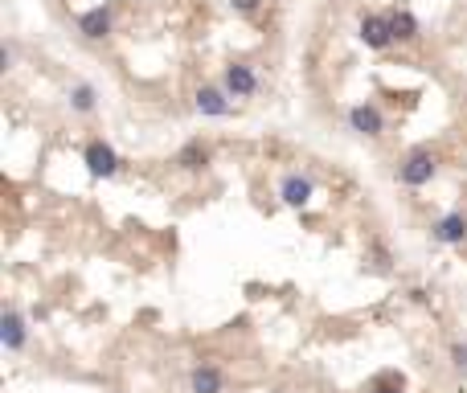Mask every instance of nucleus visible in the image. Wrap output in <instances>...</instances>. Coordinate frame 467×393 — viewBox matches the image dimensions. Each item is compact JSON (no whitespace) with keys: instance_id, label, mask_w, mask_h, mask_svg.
Listing matches in <instances>:
<instances>
[{"instance_id":"f257e3e1","label":"nucleus","mask_w":467,"mask_h":393,"mask_svg":"<svg viewBox=\"0 0 467 393\" xmlns=\"http://www.w3.org/2000/svg\"><path fill=\"white\" fill-rule=\"evenodd\" d=\"M431 177H434V156H431V152H414V156L398 168V180H402V184H410V189L426 184Z\"/></svg>"},{"instance_id":"f03ea898","label":"nucleus","mask_w":467,"mask_h":393,"mask_svg":"<svg viewBox=\"0 0 467 393\" xmlns=\"http://www.w3.org/2000/svg\"><path fill=\"white\" fill-rule=\"evenodd\" d=\"M86 168H90V177H115V168H119L115 147L103 144V140L86 144Z\"/></svg>"},{"instance_id":"7ed1b4c3","label":"nucleus","mask_w":467,"mask_h":393,"mask_svg":"<svg viewBox=\"0 0 467 393\" xmlns=\"http://www.w3.org/2000/svg\"><path fill=\"white\" fill-rule=\"evenodd\" d=\"M361 41L369 49H385L394 41V29H389V16H361Z\"/></svg>"},{"instance_id":"20e7f679","label":"nucleus","mask_w":467,"mask_h":393,"mask_svg":"<svg viewBox=\"0 0 467 393\" xmlns=\"http://www.w3.org/2000/svg\"><path fill=\"white\" fill-rule=\"evenodd\" d=\"M78 29H83V37H90V41H99V37H107L111 33V9H90V13L78 16Z\"/></svg>"},{"instance_id":"39448f33","label":"nucleus","mask_w":467,"mask_h":393,"mask_svg":"<svg viewBox=\"0 0 467 393\" xmlns=\"http://www.w3.org/2000/svg\"><path fill=\"white\" fill-rule=\"evenodd\" d=\"M226 90H230V95H254V90H258V78H254L251 66H226Z\"/></svg>"},{"instance_id":"423d86ee","label":"nucleus","mask_w":467,"mask_h":393,"mask_svg":"<svg viewBox=\"0 0 467 393\" xmlns=\"http://www.w3.org/2000/svg\"><path fill=\"white\" fill-rule=\"evenodd\" d=\"M434 238H439V242H447V246H459L467 238V217H463V213H447V217L434 226Z\"/></svg>"},{"instance_id":"0eeeda50","label":"nucleus","mask_w":467,"mask_h":393,"mask_svg":"<svg viewBox=\"0 0 467 393\" xmlns=\"http://www.w3.org/2000/svg\"><path fill=\"white\" fill-rule=\"evenodd\" d=\"M0 340H4V348H25V320H21L17 311H4V320H0Z\"/></svg>"},{"instance_id":"6e6552de","label":"nucleus","mask_w":467,"mask_h":393,"mask_svg":"<svg viewBox=\"0 0 467 393\" xmlns=\"http://www.w3.org/2000/svg\"><path fill=\"white\" fill-rule=\"evenodd\" d=\"M197 111L221 119V115H230V98L221 95V90H214V86H201L197 90Z\"/></svg>"},{"instance_id":"1a4fd4ad","label":"nucleus","mask_w":467,"mask_h":393,"mask_svg":"<svg viewBox=\"0 0 467 393\" xmlns=\"http://www.w3.org/2000/svg\"><path fill=\"white\" fill-rule=\"evenodd\" d=\"M349 123H352V131L377 135V131H382V111H377V107H369V103H361V107H352V111H349Z\"/></svg>"},{"instance_id":"9d476101","label":"nucleus","mask_w":467,"mask_h":393,"mask_svg":"<svg viewBox=\"0 0 467 393\" xmlns=\"http://www.w3.org/2000/svg\"><path fill=\"white\" fill-rule=\"evenodd\" d=\"M189 385H193V393H221V369H214V365H197L193 369V377H189Z\"/></svg>"},{"instance_id":"9b49d317","label":"nucleus","mask_w":467,"mask_h":393,"mask_svg":"<svg viewBox=\"0 0 467 393\" xmlns=\"http://www.w3.org/2000/svg\"><path fill=\"white\" fill-rule=\"evenodd\" d=\"M279 193H283L287 205H295V209H300V205H308V201H312V180H308V177H287Z\"/></svg>"},{"instance_id":"f8f14e48","label":"nucleus","mask_w":467,"mask_h":393,"mask_svg":"<svg viewBox=\"0 0 467 393\" xmlns=\"http://www.w3.org/2000/svg\"><path fill=\"white\" fill-rule=\"evenodd\" d=\"M389 29H394V41H414L418 37V21L410 9H398V13L389 16Z\"/></svg>"},{"instance_id":"ddd939ff","label":"nucleus","mask_w":467,"mask_h":393,"mask_svg":"<svg viewBox=\"0 0 467 393\" xmlns=\"http://www.w3.org/2000/svg\"><path fill=\"white\" fill-rule=\"evenodd\" d=\"M70 103H74V111H90V107H95V90H90L86 82H78V86L70 90Z\"/></svg>"},{"instance_id":"4468645a","label":"nucleus","mask_w":467,"mask_h":393,"mask_svg":"<svg viewBox=\"0 0 467 393\" xmlns=\"http://www.w3.org/2000/svg\"><path fill=\"white\" fill-rule=\"evenodd\" d=\"M177 160H181V168H201V164H205V147H201V144H189L181 156H177Z\"/></svg>"},{"instance_id":"2eb2a0df","label":"nucleus","mask_w":467,"mask_h":393,"mask_svg":"<svg viewBox=\"0 0 467 393\" xmlns=\"http://www.w3.org/2000/svg\"><path fill=\"white\" fill-rule=\"evenodd\" d=\"M451 360H455L459 369H467V344H455V348H451Z\"/></svg>"},{"instance_id":"dca6fc26","label":"nucleus","mask_w":467,"mask_h":393,"mask_svg":"<svg viewBox=\"0 0 467 393\" xmlns=\"http://www.w3.org/2000/svg\"><path fill=\"white\" fill-rule=\"evenodd\" d=\"M373 393H402V381H398V385H389V381H377V385H373Z\"/></svg>"},{"instance_id":"f3484780","label":"nucleus","mask_w":467,"mask_h":393,"mask_svg":"<svg viewBox=\"0 0 467 393\" xmlns=\"http://www.w3.org/2000/svg\"><path fill=\"white\" fill-rule=\"evenodd\" d=\"M234 9L238 13H254V0H234Z\"/></svg>"}]
</instances>
